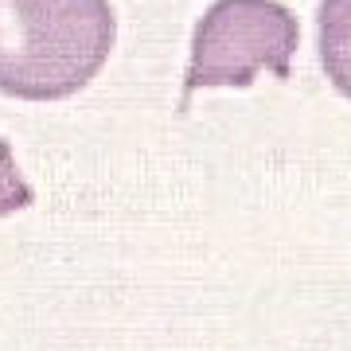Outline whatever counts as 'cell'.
Instances as JSON below:
<instances>
[{
    "label": "cell",
    "instance_id": "1",
    "mask_svg": "<svg viewBox=\"0 0 351 351\" xmlns=\"http://www.w3.org/2000/svg\"><path fill=\"white\" fill-rule=\"evenodd\" d=\"M113 39L110 0H0V94L71 98L106 66Z\"/></svg>",
    "mask_w": 351,
    "mask_h": 351
},
{
    "label": "cell",
    "instance_id": "2",
    "mask_svg": "<svg viewBox=\"0 0 351 351\" xmlns=\"http://www.w3.org/2000/svg\"><path fill=\"white\" fill-rule=\"evenodd\" d=\"M297 43V16L281 0H215L191 32L184 94L199 86H250L258 71L285 78Z\"/></svg>",
    "mask_w": 351,
    "mask_h": 351
},
{
    "label": "cell",
    "instance_id": "3",
    "mask_svg": "<svg viewBox=\"0 0 351 351\" xmlns=\"http://www.w3.org/2000/svg\"><path fill=\"white\" fill-rule=\"evenodd\" d=\"M316 43L328 82L351 98V0H320L316 12Z\"/></svg>",
    "mask_w": 351,
    "mask_h": 351
},
{
    "label": "cell",
    "instance_id": "4",
    "mask_svg": "<svg viewBox=\"0 0 351 351\" xmlns=\"http://www.w3.org/2000/svg\"><path fill=\"white\" fill-rule=\"evenodd\" d=\"M32 199H36V191H32V184H27L24 176H20V168H16L12 145L0 137V215L24 211Z\"/></svg>",
    "mask_w": 351,
    "mask_h": 351
}]
</instances>
